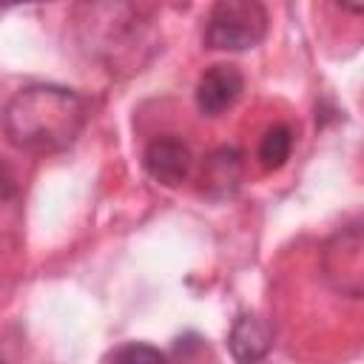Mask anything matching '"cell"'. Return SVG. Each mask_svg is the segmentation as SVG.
<instances>
[{
  "label": "cell",
  "instance_id": "6da1fadb",
  "mask_svg": "<svg viewBox=\"0 0 364 364\" xmlns=\"http://www.w3.org/2000/svg\"><path fill=\"white\" fill-rule=\"evenodd\" d=\"M85 122L88 100L51 82L20 88L3 111V131L9 142L31 154L65 151L82 134Z\"/></svg>",
  "mask_w": 364,
  "mask_h": 364
},
{
  "label": "cell",
  "instance_id": "7a4b0ae2",
  "mask_svg": "<svg viewBox=\"0 0 364 364\" xmlns=\"http://www.w3.org/2000/svg\"><path fill=\"white\" fill-rule=\"evenodd\" d=\"M267 9L256 0H219L205 23V43L216 51L256 48L267 34Z\"/></svg>",
  "mask_w": 364,
  "mask_h": 364
},
{
  "label": "cell",
  "instance_id": "3957f363",
  "mask_svg": "<svg viewBox=\"0 0 364 364\" xmlns=\"http://www.w3.org/2000/svg\"><path fill=\"white\" fill-rule=\"evenodd\" d=\"M142 162H145V171L151 173V179H156L159 185L176 188L191 176L193 154H191L185 139H179L173 134H165V136H156V139L148 142V148L142 154Z\"/></svg>",
  "mask_w": 364,
  "mask_h": 364
},
{
  "label": "cell",
  "instance_id": "277c9868",
  "mask_svg": "<svg viewBox=\"0 0 364 364\" xmlns=\"http://www.w3.org/2000/svg\"><path fill=\"white\" fill-rule=\"evenodd\" d=\"M324 267H327V279L341 293H350L353 299L361 296V230L358 225H350L333 239L324 256Z\"/></svg>",
  "mask_w": 364,
  "mask_h": 364
},
{
  "label": "cell",
  "instance_id": "5b68a950",
  "mask_svg": "<svg viewBox=\"0 0 364 364\" xmlns=\"http://www.w3.org/2000/svg\"><path fill=\"white\" fill-rule=\"evenodd\" d=\"M242 91H245V77L236 65L230 63L210 65L196 82V108L202 117H219L236 105Z\"/></svg>",
  "mask_w": 364,
  "mask_h": 364
},
{
  "label": "cell",
  "instance_id": "8992f818",
  "mask_svg": "<svg viewBox=\"0 0 364 364\" xmlns=\"http://www.w3.org/2000/svg\"><path fill=\"white\" fill-rule=\"evenodd\" d=\"M228 347H230V355L236 358V364H259L273 347V327L264 318L245 313L233 321Z\"/></svg>",
  "mask_w": 364,
  "mask_h": 364
},
{
  "label": "cell",
  "instance_id": "52a82bcc",
  "mask_svg": "<svg viewBox=\"0 0 364 364\" xmlns=\"http://www.w3.org/2000/svg\"><path fill=\"white\" fill-rule=\"evenodd\" d=\"M242 179V154L236 148H219L205 159L202 191L210 196H230Z\"/></svg>",
  "mask_w": 364,
  "mask_h": 364
},
{
  "label": "cell",
  "instance_id": "ba28073f",
  "mask_svg": "<svg viewBox=\"0 0 364 364\" xmlns=\"http://www.w3.org/2000/svg\"><path fill=\"white\" fill-rule=\"evenodd\" d=\"M290 151H293V131L287 125H273L264 131L259 142V162L267 171H276L290 159Z\"/></svg>",
  "mask_w": 364,
  "mask_h": 364
},
{
  "label": "cell",
  "instance_id": "9c48e42d",
  "mask_svg": "<svg viewBox=\"0 0 364 364\" xmlns=\"http://www.w3.org/2000/svg\"><path fill=\"white\" fill-rule=\"evenodd\" d=\"M114 364H168V358L162 350H156L151 344L131 341L114 353Z\"/></svg>",
  "mask_w": 364,
  "mask_h": 364
},
{
  "label": "cell",
  "instance_id": "30bf717a",
  "mask_svg": "<svg viewBox=\"0 0 364 364\" xmlns=\"http://www.w3.org/2000/svg\"><path fill=\"white\" fill-rule=\"evenodd\" d=\"M17 193V185H14V176L9 171V165L0 159V199H9Z\"/></svg>",
  "mask_w": 364,
  "mask_h": 364
},
{
  "label": "cell",
  "instance_id": "8fae6325",
  "mask_svg": "<svg viewBox=\"0 0 364 364\" xmlns=\"http://www.w3.org/2000/svg\"><path fill=\"white\" fill-rule=\"evenodd\" d=\"M0 364H6V361H3V358H0Z\"/></svg>",
  "mask_w": 364,
  "mask_h": 364
}]
</instances>
